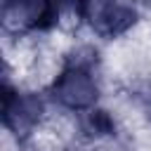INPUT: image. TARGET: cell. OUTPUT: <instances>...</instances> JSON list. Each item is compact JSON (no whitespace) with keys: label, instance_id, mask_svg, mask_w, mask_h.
<instances>
[{"label":"cell","instance_id":"2","mask_svg":"<svg viewBox=\"0 0 151 151\" xmlns=\"http://www.w3.org/2000/svg\"><path fill=\"white\" fill-rule=\"evenodd\" d=\"M45 109H47L45 97L40 92L14 87L5 71L2 76V125L14 139L26 142L42 123Z\"/></svg>","mask_w":151,"mask_h":151},{"label":"cell","instance_id":"8","mask_svg":"<svg viewBox=\"0 0 151 151\" xmlns=\"http://www.w3.org/2000/svg\"><path fill=\"white\" fill-rule=\"evenodd\" d=\"M149 2H151V0H149Z\"/></svg>","mask_w":151,"mask_h":151},{"label":"cell","instance_id":"3","mask_svg":"<svg viewBox=\"0 0 151 151\" xmlns=\"http://www.w3.org/2000/svg\"><path fill=\"white\" fill-rule=\"evenodd\" d=\"M76 14L106 40L125 35L139 21V7L134 0H80Z\"/></svg>","mask_w":151,"mask_h":151},{"label":"cell","instance_id":"7","mask_svg":"<svg viewBox=\"0 0 151 151\" xmlns=\"http://www.w3.org/2000/svg\"><path fill=\"white\" fill-rule=\"evenodd\" d=\"M61 151H90V149H85V146H66Z\"/></svg>","mask_w":151,"mask_h":151},{"label":"cell","instance_id":"4","mask_svg":"<svg viewBox=\"0 0 151 151\" xmlns=\"http://www.w3.org/2000/svg\"><path fill=\"white\" fill-rule=\"evenodd\" d=\"M59 12L57 0H0L2 26L17 35L50 33L59 24Z\"/></svg>","mask_w":151,"mask_h":151},{"label":"cell","instance_id":"1","mask_svg":"<svg viewBox=\"0 0 151 151\" xmlns=\"http://www.w3.org/2000/svg\"><path fill=\"white\" fill-rule=\"evenodd\" d=\"M99 68H101V57L97 47L92 45L73 47L71 52L64 54L61 71L54 76V80L47 87L50 99L57 106L73 113H83L97 106V99L101 94Z\"/></svg>","mask_w":151,"mask_h":151},{"label":"cell","instance_id":"5","mask_svg":"<svg viewBox=\"0 0 151 151\" xmlns=\"http://www.w3.org/2000/svg\"><path fill=\"white\" fill-rule=\"evenodd\" d=\"M76 116H78V120H76L78 134L85 142H99V139L113 137L116 130H118V123H116L113 113L101 109V106H92V109H87L83 113H76Z\"/></svg>","mask_w":151,"mask_h":151},{"label":"cell","instance_id":"6","mask_svg":"<svg viewBox=\"0 0 151 151\" xmlns=\"http://www.w3.org/2000/svg\"><path fill=\"white\" fill-rule=\"evenodd\" d=\"M144 111H146V116L151 120V94H146V99H144Z\"/></svg>","mask_w":151,"mask_h":151}]
</instances>
